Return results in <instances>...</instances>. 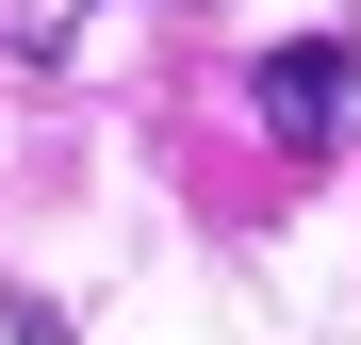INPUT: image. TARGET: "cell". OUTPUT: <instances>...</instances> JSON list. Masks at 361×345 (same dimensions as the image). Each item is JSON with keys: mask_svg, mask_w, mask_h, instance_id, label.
I'll use <instances>...</instances> for the list:
<instances>
[{"mask_svg": "<svg viewBox=\"0 0 361 345\" xmlns=\"http://www.w3.org/2000/svg\"><path fill=\"white\" fill-rule=\"evenodd\" d=\"M82 17H115V0H0V49L49 66V49H82Z\"/></svg>", "mask_w": 361, "mask_h": 345, "instance_id": "obj_2", "label": "cell"}, {"mask_svg": "<svg viewBox=\"0 0 361 345\" xmlns=\"http://www.w3.org/2000/svg\"><path fill=\"white\" fill-rule=\"evenodd\" d=\"M345 83H361V66H345V33H295V49H263V83H247V99H263V132H279V148H329V132H345Z\"/></svg>", "mask_w": 361, "mask_h": 345, "instance_id": "obj_1", "label": "cell"}]
</instances>
